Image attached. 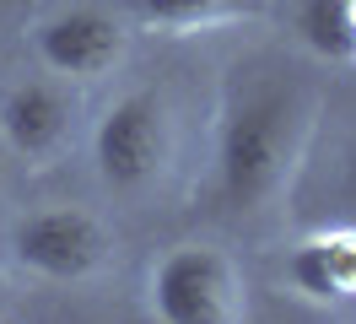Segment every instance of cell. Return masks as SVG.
<instances>
[{
  "label": "cell",
  "instance_id": "6da1fadb",
  "mask_svg": "<svg viewBox=\"0 0 356 324\" xmlns=\"http://www.w3.org/2000/svg\"><path fill=\"white\" fill-rule=\"evenodd\" d=\"M297 92L275 76H248L232 86L216 135V190L232 211H254L281 190L297 151Z\"/></svg>",
  "mask_w": 356,
  "mask_h": 324
},
{
  "label": "cell",
  "instance_id": "7a4b0ae2",
  "mask_svg": "<svg viewBox=\"0 0 356 324\" xmlns=\"http://www.w3.org/2000/svg\"><path fill=\"white\" fill-rule=\"evenodd\" d=\"M92 162L113 194L146 190L168 168V98L152 86L113 98L92 130Z\"/></svg>",
  "mask_w": 356,
  "mask_h": 324
},
{
  "label": "cell",
  "instance_id": "3957f363",
  "mask_svg": "<svg viewBox=\"0 0 356 324\" xmlns=\"http://www.w3.org/2000/svg\"><path fill=\"white\" fill-rule=\"evenodd\" d=\"M17 259L27 270H38L49 281H81L92 276L103 254H108V233L103 222L81 206H49V211H33L17 227Z\"/></svg>",
  "mask_w": 356,
  "mask_h": 324
},
{
  "label": "cell",
  "instance_id": "277c9868",
  "mask_svg": "<svg viewBox=\"0 0 356 324\" xmlns=\"http://www.w3.org/2000/svg\"><path fill=\"white\" fill-rule=\"evenodd\" d=\"M152 308L168 324H222L232 319V270L216 249L184 243L156 265L152 276Z\"/></svg>",
  "mask_w": 356,
  "mask_h": 324
},
{
  "label": "cell",
  "instance_id": "5b68a950",
  "mask_svg": "<svg viewBox=\"0 0 356 324\" xmlns=\"http://www.w3.org/2000/svg\"><path fill=\"white\" fill-rule=\"evenodd\" d=\"M33 49L38 60L54 70V76H70V82H92L103 76L119 54H124V27L97 11V6H70L60 17H49L38 33H33Z\"/></svg>",
  "mask_w": 356,
  "mask_h": 324
},
{
  "label": "cell",
  "instance_id": "8992f818",
  "mask_svg": "<svg viewBox=\"0 0 356 324\" xmlns=\"http://www.w3.org/2000/svg\"><path fill=\"white\" fill-rule=\"evenodd\" d=\"M0 135L27 162H49L70 135V98L49 82H27L0 103Z\"/></svg>",
  "mask_w": 356,
  "mask_h": 324
},
{
  "label": "cell",
  "instance_id": "52a82bcc",
  "mask_svg": "<svg viewBox=\"0 0 356 324\" xmlns=\"http://www.w3.org/2000/svg\"><path fill=\"white\" fill-rule=\"evenodd\" d=\"M286 276L313 302H351L356 298V227H330V233L302 238L286 254Z\"/></svg>",
  "mask_w": 356,
  "mask_h": 324
},
{
  "label": "cell",
  "instance_id": "ba28073f",
  "mask_svg": "<svg viewBox=\"0 0 356 324\" xmlns=\"http://www.w3.org/2000/svg\"><path fill=\"white\" fill-rule=\"evenodd\" d=\"M302 38L330 54V60H356V22L346 0H302Z\"/></svg>",
  "mask_w": 356,
  "mask_h": 324
},
{
  "label": "cell",
  "instance_id": "9c48e42d",
  "mask_svg": "<svg viewBox=\"0 0 356 324\" xmlns=\"http://www.w3.org/2000/svg\"><path fill=\"white\" fill-rule=\"evenodd\" d=\"M222 0H135V11L146 22H156V27H189V22L211 17Z\"/></svg>",
  "mask_w": 356,
  "mask_h": 324
},
{
  "label": "cell",
  "instance_id": "30bf717a",
  "mask_svg": "<svg viewBox=\"0 0 356 324\" xmlns=\"http://www.w3.org/2000/svg\"><path fill=\"white\" fill-rule=\"evenodd\" d=\"M351 194H356V146H351Z\"/></svg>",
  "mask_w": 356,
  "mask_h": 324
},
{
  "label": "cell",
  "instance_id": "8fae6325",
  "mask_svg": "<svg viewBox=\"0 0 356 324\" xmlns=\"http://www.w3.org/2000/svg\"><path fill=\"white\" fill-rule=\"evenodd\" d=\"M0 308H6V281H0Z\"/></svg>",
  "mask_w": 356,
  "mask_h": 324
}]
</instances>
